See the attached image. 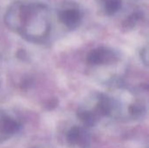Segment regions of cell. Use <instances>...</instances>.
<instances>
[{"label":"cell","mask_w":149,"mask_h":148,"mask_svg":"<svg viewBox=\"0 0 149 148\" xmlns=\"http://www.w3.org/2000/svg\"><path fill=\"white\" fill-rule=\"evenodd\" d=\"M86 64L94 79L112 85H119L126 68L122 66L121 53L107 46L93 49L86 57Z\"/></svg>","instance_id":"2"},{"label":"cell","mask_w":149,"mask_h":148,"mask_svg":"<svg viewBox=\"0 0 149 148\" xmlns=\"http://www.w3.org/2000/svg\"><path fill=\"white\" fill-rule=\"evenodd\" d=\"M108 95L113 106V119L137 120L147 113V97L141 91L120 86Z\"/></svg>","instance_id":"3"},{"label":"cell","mask_w":149,"mask_h":148,"mask_svg":"<svg viewBox=\"0 0 149 148\" xmlns=\"http://www.w3.org/2000/svg\"><path fill=\"white\" fill-rule=\"evenodd\" d=\"M4 23L10 30L34 44L45 43L52 32L51 10L38 1H15L6 10Z\"/></svg>","instance_id":"1"},{"label":"cell","mask_w":149,"mask_h":148,"mask_svg":"<svg viewBox=\"0 0 149 148\" xmlns=\"http://www.w3.org/2000/svg\"><path fill=\"white\" fill-rule=\"evenodd\" d=\"M59 22L69 31H74L81 24L85 12L82 6L71 0L61 2L56 10Z\"/></svg>","instance_id":"5"},{"label":"cell","mask_w":149,"mask_h":148,"mask_svg":"<svg viewBox=\"0 0 149 148\" xmlns=\"http://www.w3.org/2000/svg\"><path fill=\"white\" fill-rule=\"evenodd\" d=\"M103 12L107 16L116 15L122 7V0H100Z\"/></svg>","instance_id":"8"},{"label":"cell","mask_w":149,"mask_h":148,"mask_svg":"<svg viewBox=\"0 0 149 148\" xmlns=\"http://www.w3.org/2000/svg\"><path fill=\"white\" fill-rule=\"evenodd\" d=\"M22 128L20 120L14 114L0 110V141L10 139Z\"/></svg>","instance_id":"6"},{"label":"cell","mask_w":149,"mask_h":148,"mask_svg":"<svg viewBox=\"0 0 149 148\" xmlns=\"http://www.w3.org/2000/svg\"><path fill=\"white\" fill-rule=\"evenodd\" d=\"M77 117L86 128L97 126L103 120L113 119V106L109 95L101 92L89 94L79 105Z\"/></svg>","instance_id":"4"},{"label":"cell","mask_w":149,"mask_h":148,"mask_svg":"<svg viewBox=\"0 0 149 148\" xmlns=\"http://www.w3.org/2000/svg\"><path fill=\"white\" fill-rule=\"evenodd\" d=\"M65 140L71 148H89L91 136L87 128L84 126H73L65 134Z\"/></svg>","instance_id":"7"},{"label":"cell","mask_w":149,"mask_h":148,"mask_svg":"<svg viewBox=\"0 0 149 148\" xmlns=\"http://www.w3.org/2000/svg\"><path fill=\"white\" fill-rule=\"evenodd\" d=\"M148 47H145L142 49V51H141V58H142V61L145 63V65H148Z\"/></svg>","instance_id":"9"}]
</instances>
